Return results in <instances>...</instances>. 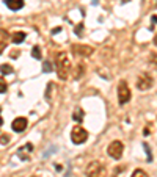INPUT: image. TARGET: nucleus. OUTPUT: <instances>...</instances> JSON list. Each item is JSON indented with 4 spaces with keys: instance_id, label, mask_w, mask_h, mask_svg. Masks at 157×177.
Here are the masks:
<instances>
[{
    "instance_id": "29",
    "label": "nucleus",
    "mask_w": 157,
    "mask_h": 177,
    "mask_svg": "<svg viewBox=\"0 0 157 177\" xmlns=\"http://www.w3.org/2000/svg\"><path fill=\"white\" fill-rule=\"evenodd\" d=\"M32 177H35V175H32Z\"/></svg>"
},
{
    "instance_id": "19",
    "label": "nucleus",
    "mask_w": 157,
    "mask_h": 177,
    "mask_svg": "<svg viewBox=\"0 0 157 177\" xmlns=\"http://www.w3.org/2000/svg\"><path fill=\"white\" fill-rule=\"evenodd\" d=\"M0 143H2V144H8L10 143V135H2V137H0Z\"/></svg>"
},
{
    "instance_id": "22",
    "label": "nucleus",
    "mask_w": 157,
    "mask_h": 177,
    "mask_svg": "<svg viewBox=\"0 0 157 177\" xmlns=\"http://www.w3.org/2000/svg\"><path fill=\"white\" fill-rule=\"evenodd\" d=\"M82 30H83V24H78V25L75 27V33L80 36V35H82Z\"/></svg>"
},
{
    "instance_id": "12",
    "label": "nucleus",
    "mask_w": 157,
    "mask_h": 177,
    "mask_svg": "<svg viewBox=\"0 0 157 177\" xmlns=\"http://www.w3.org/2000/svg\"><path fill=\"white\" fill-rule=\"evenodd\" d=\"M83 118H85V111L82 110V108H75L74 113H72V119H74L75 122H78V124H80V122L83 121Z\"/></svg>"
},
{
    "instance_id": "7",
    "label": "nucleus",
    "mask_w": 157,
    "mask_h": 177,
    "mask_svg": "<svg viewBox=\"0 0 157 177\" xmlns=\"http://www.w3.org/2000/svg\"><path fill=\"white\" fill-rule=\"evenodd\" d=\"M71 50H72L74 55H78V57H90V55H93V52H94L93 47L85 46V44H72Z\"/></svg>"
},
{
    "instance_id": "9",
    "label": "nucleus",
    "mask_w": 157,
    "mask_h": 177,
    "mask_svg": "<svg viewBox=\"0 0 157 177\" xmlns=\"http://www.w3.org/2000/svg\"><path fill=\"white\" fill-rule=\"evenodd\" d=\"M10 39H11V38H10L8 32L3 30V28H0V53L5 50V47L8 46V41H10Z\"/></svg>"
},
{
    "instance_id": "23",
    "label": "nucleus",
    "mask_w": 157,
    "mask_h": 177,
    "mask_svg": "<svg viewBox=\"0 0 157 177\" xmlns=\"http://www.w3.org/2000/svg\"><path fill=\"white\" fill-rule=\"evenodd\" d=\"M52 88H54V85H52V83H49V85H47V91H46V97H49V96H50Z\"/></svg>"
},
{
    "instance_id": "4",
    "label": "nucleus",
    "mask_w": 157,
    "mask_h": 177,
    "mask_svg": "<svg viewBox=\"0 0 157 177\" xmlns=\"http://www.w3.org/2000/svg\"><path fill=\"white\" fill-rule=\"evenodd\" d=\"M107 152H109V155H110L113 160H120V158L123 157V152H124V144H123L121 141L115 140V141H112V143L109 144Z\"/></svg>"
},
{
    "instance_id": "2",
    "label": "nucleus",
    "mask_w": 157,
    "mask_h": 177,
    "mask_svg": "<svg viewBox=\"0 0 157 177\" xmlns=\"http://www.w3.org/2000/svg\"><path fill=\"white\" fill-rule=\"evenodd\" d=\"M86 177H107V168L101 161H91L86 168Z\"/></svg>"
},
{
    "instance_id": "1",
    "label": "nucleus",
    "mask_w": 157,
    "mask_h": 177,
    "mask_svg": "<svg viewBox=\"0 0 157 177\" xmlns=\"http://www.w3.org/2000/svg\"><path fill=\"white\" fill-rule=\"evenodd\" d=\"M57 74H58V78L60 80H66L68 75H69V71H71V61L66 55V52H58L57 55Z\"/></svg>"
},
{
    "instance_id": "17",
    "label": "nucleus",
    "mask_w": 157,
    "mask_h": 177,
    "mask_svg": "<svg viewBox=\"0 0 157 177\" xmlns=\"http://www.w3.org/2000/svg\"><path fill=\"white\" fill-rule=\"evenodd\" d=\"M43 71L44 72H52V71H54V66H52L50 61H44L43 63Z\"/></svg>"
},
{
    "instance_id": "24",
    "label": "nucleus",
    "mask_w": 157,
    "mask_h": 177,
    "mask_svg": "<svg viewBox=\"0 0 157 177\" xmlns=\"http://www.w3.org/2000/svg\"><path fill=\"white\" fill-rule=\"evenodd\" d=\"M13 52H14V53H11L10 57H11V58H17V57H19V53H17L19 50H13Z\"/></svg>"
},
{
    "instance_id": "16",
    "label": "nucleus",
    "mask_w": 157,
    "mask_h": 177,
    "mask_svg": "<svg viewBox=\"0 0 157 177\" xmlns=\"http://www.w3.org/2000/svg\"><path fill=\"white\" fill-rule=\"evenodd\" d=\"M32 57H33V58H38V60L41 58V49H39L38 46H35V47L32 49Z\"/></svg>"
},
{
    "instance_id": "10",
    "label": "nucleus",
    "mask_w": 157,
    "mask_h": 177,
    "mask_svg": "<svg viewBox=\"0 0 157 177\" xmlns=\"http://www.w3.org/2000/svg\"><path fill=\"white\" fill-rule=\"evenodd\" d=\"M5 3H6V6L10 9L17 11V9H21L24 6V0H5Z\"/></svg>"
},
{
    "instance_id": "5",
    "label": "nucleus",
    "mask_w": 157,
    "mask_h": 177,
    "mask_svg": "<svg viewBox=\"0 0 157 177\" xmlns=\"http://www.w3.org/2000/svg\"><path fill=\"white\" fill-rule=\"evenodd\" d=\"M71 140L74 144H83L88 140V132L80 126H75L71 132Z\"/></svg>"
},
{
    "instance_id": "28",
    "label": "nucleus",
    "mask_w": 157,
    "mask_h": 177,
    "mask_svg": "<svg viewBox=\"0 0 157 177\" xmlns=\"http://www.w3.org/2000/svg\"><path fill=\"white\" fill-rule=\"evenodd\" d=\"M2 124H3V119H2V118H0V126H2Z\"/></svg>"
},
{
    "instance_id": "27",
    "label": "nucleus",
    "mask_w": 157,
    "mask_h": 177,
    "mask_svg": "<svg viewBox=\"0 0 157 177\" xmlns=\"http://www.w3.org/2000/svg\"><path fill=\"white\" fill-rule=\"evenodd\" d=\"M154 46H157V33H155V36H154Z\"/></svg>"
},
{
    "instance_id": "21",
    "label": "nucleus",
    "mask_w": 157,
    "mask_h": 177,
    "mask_svg": "<svg viewBox=\"0 0 157 177\" xmlns=\"http://www.w3.org/2000/svg\"><path fill=\"white\" fill-rule=\"evenodd\" d=\"M149 61L157 67V55H155V53H151V55H149Z\"/></svg>"
},
{
    "instance_id": "20",
    "label": "nucleus",
    "mask_w": 157,
    "mask_h": 177,
    "mask_svg": "<svg viewBox=\"0 0 157 177\" xmlns=\"http://www.w3.org/2000/svg\"><path fill=\"white\" fill-rule=\"evenodd\" d=\"M143 147L146 149V154H148V161H151V160H152V154H151V151H149V146L145 143V144H143Z\"/></svg>"
},
{
    "instance_id": "13",
    "label": "nucleus",
    "mask_w": 157,
    "mask_h": 177,
    "mask_svg": "<svg viewBox=\"0 0 157 177\" xmlns=\"http://www.w3.org/2000/svg\"><path fill=\"white\" fill-rule=\"evenodd\" d=\"M24 39H25V33L24 32H16V33H13V36H11V41L14 44H21Z\"/></svg>"
},
{
    "instance_id": "18",
    "label": "nucleus",
    "mask_w": 157,
    "mask_h": 177,
    "mask_svg": "<svg viewBox=\"0 0 157 177\" xmlns=\"http://www.w3.org/2000/svg\"><path fill=\"white\" fill-rule=\"evenodd\" d=\"M6 89H8V85H6V81H5L3 78H0V94L6 92Z\"/></svg>"
},
{
    "instance_id": "15",
    "label": "nucleus",
    "mask_w": 157,
    "mask_h": 177,
    "mask_svg": "<svg viewBox=\"0 0 157 177\" xmlns=\"http://www.w3.org/2000/svg\"><path fill=\"white\" fill-rule=\"evenodd\" d=\"M130 177H149V175H148L146 171H143V169H135Z\"/></svg>"
},
{
    "instance_id": "6",
    "label": "nucleus",
    "mask_w": 157,
    "mask_h": 177,
    "mask_svg": "<svg viewBox=\"0 0 157 177\" xmlns=\"http://www.w3.org/2000/svg\"><path fill=\"white\" fill-rule=\"evenodd\" d=\"M152 85H154V78H152L149 74L141 72V74L138 75V78H137V88H138L140 91H148Z\"/></svg>"
},
{
    "instance_id": "3",
    "label": "nucleus",
    "mask_w": 157,
    "mask_h": 177,
    "mask_svg": "<svg viewBox=\"0 0 157 177\" xmlns=\"http://www.w3.org/2000/svg\"><path fill=\"white\" fill-rule=\"evenodd\" d=\"M130 97H132V94H130L127 81L121 80L120 83H118V102H120V105H124L130 100Z\"/></svg>"
},
{
    "instance_id": "14",
    "label": "nucleus",
    "mask_w": 157,
    "mask_h": 177,
    "mask_svg": "<svg viewBox=\"0 0 157 177\" xmlns=\"http://www.w3.org/2000/svg\"><path fill=\"white\" fill-rule=\"evenodd\" d=\"M0 72H2L3 75L11 74L13 72V66H10V64H0Z\"/></svg>"
},
{
    "instance_id": "25",
    "label": "nucleus",
    "mask_w": 157,
    "mask_h": 177,
    "mask_svg": "<svg viewBox=\"0 0 157 177\" xmlns=\"http://www.w3.org/2000/svg\"><path fill=\"white\" fill-rule=\"evenodd\" d=\"M149 127H151V126L148 124V126H146V129H145V130H143V133H145V135H149Z\"/></svg>"
},
{
    "instance_id": "8",
    "label": "nucleus",
    "mask_w": 157,
    "mask_h": 177,
    "mask_svg": "<svg viewBox=\"0 0 157 177\" xmlns=\"http://www.w3.org/2000/svg\"><path fill=\"white\" fill-rule=\"evenodd\" d=\"M27 126H29V121L25 119V118H16L14 121H13V124H11L13 130L17 132V133L24 132L25 129H27Z\"/></svg>"
},
{
    "instance_id": "11",
    "label": "nucleus",
    "mask_w": 157,
    "mask_h": 177,
    "mask_svg": "<svg viewBox=\"0 0 157 177\" xmlns=\"http://www.w3.org/2000/svg\"><path fill=\"white\" fill-rule=\"evenodd\" d=\"M85 74V63H77L75 64V71H74V78L80 80Z\"/></svg>"
},
{
    "instance_id": "26",
    "label": "nucleus",
    "mask_w": 157,
    "mask_h": 177,
    "mask_svg": "<svg viewBox=\"0 0 157 177\" xmlns=\"http://www.w3.org/2000/svg\"><path fill=\"white\" fill-rule=\"evenodd\" d=\"M60 30H61V28H60V27H57V28H54V30H52V33H54V35H55V33H58Z\"/></svg>"
}]
</instances>
